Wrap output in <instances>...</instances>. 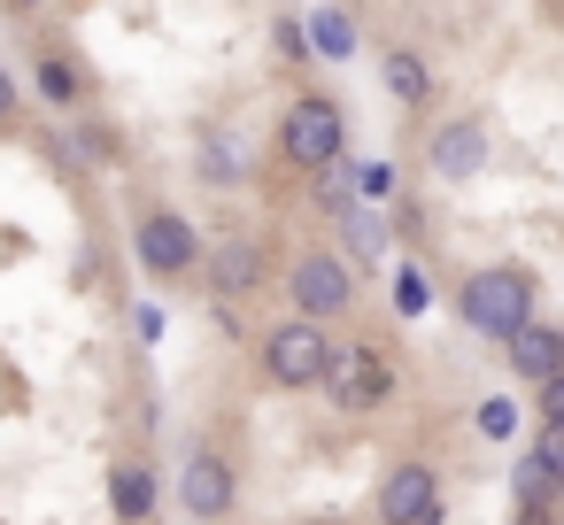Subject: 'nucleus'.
<instances>
[{
    "label": "nucleus",
    "instance_id": "f257e3e1",
    "mask_svg": "<svg viewBox=\"0 0 564 525\" xmlns=\"http://www.w3.org/2000/svg\"><path fill=\"white\" fill-rule=\"evenodd\" d=\"M456 317H464L479 340H510V332L533 325V278H525L518 263H487V271H471V278L456 286Z\"/></svg>",
    "mask_w": 564,
    "mask_h": 525
},
{
    "label": "nucleus",
    "instance_id": "f03ea898",
    "mask_svg": "<svg viewBox=\"0 0 564 525\" xmlns=\"http://www.w3.org/2000/svg\"><path fill=\"white\" fill-rule=\"evenodd\" d=\"M340 147H348V117H340V101H325V94L286 101V117H279V155H286L294 171L325 178V171L340 163Z\"/></svg>",
    "mask_w": 564,
    "mask_h": 525
},
{
    "label": "nucleus",
    "instance_id": "7ed1b4c3",
    "mask_svg": "<svg viewBox=\"0 0 564 525\" xmlns=\"http://www.w3.org/2000/svg\"><path fill=\"white\" fill-rule=\"evenodd\" d=\"M325 363H333V340H325V325H302V317H286L279 332H263V379H271V386L302 394V386H317V379H325Z\"/></svg>",
    "mask_w": 564,
    "mask_h": 525
},
{
    "label": "nucleus",
    "instance_id": "20e7f679",
    "mask_svg": "<svg viewBox=\"0 0 564 525\" xmlns=\"http://www.w3.org/2000/svg\"><path fill=\"white\" fill-rule=\"evenodd\" d=\"M371 510H379V525H441V517H448L441 471H425V463H387Z\"/></svg>",
    "mask_w": 564,
    "mask_h": 525
},
{
    "label": "nucleus",
    "instance_id": "39448f33",
    "mask_svg": "<svg viewBox=\"0 0 564 525\" xmlns=\"http://www.w3.org/2000/svg\"><path fill=\"white\" fill-rule=\"evenodd\" d=\"M286 294H294V317H302V325H325V317H340V309H348L356 278H348V263H340V255L310 248V255L286 271Z\"/></svg>",
    "mask_w": 564,
    "mask_h": 525
},
{
    "label": "nucleus",
    "instance_id": "423d86ee",
    "mask_svg": "<svg viewBox=\"0 0 564 525\" xmlns=\"http://www.w3.org/2000/svg\"><path fill=\"white\" fill-rule=\"evenodd\" d=\"M132 255H140V271H148V278H186V271L202 263V240H194V225H186V217L148 209V217H140V232H132Z\"/></svg>",
    "mask_w": 564,
    "mask_h": 525
},
{
    "label": "nucleus",
    "instance_id": "0eeeda50",
    "mask_svg": "<svg viewBox=\"0 0 564 525\" xmlns=\"http://www.w3.org/2000/svg\"><path fill=\"white\" fill-rule=\"evenodd\" d=\"M317 386L333 394V409H379L394 394V371H387L379 348H333V363H325Z\"/></svg>",
    "mask_w": 564,
    "mask_h": 525
},
{
    "label": "nucleus",
    "instance_id": "6e6552de",
    "mask_svg": "<svg viewBox=\"0 0 564 525\" xmlns=\"http://www.w3.org/2000/svg\"><path fill=\"white\" fill-rule=\"evenodd\" d=\"M232 494H240V486H232V463H225V456H209V448L186 456V479H178L186 525H217V517L232 510Z\"/></svg>",
    "mask_w": 564,
    "mask_h": 525
},
{
    "label": "nucleus",
    "instance_id": "1a4fd4ad",
    "mask_svg": "<svg viewBox=\"0 0 564 525\" xmlns=\"http://www.w3.org/2000/svg\"><path fill=\"white\" fill-rule=\"evenodd\" d=\"M263 271H271V255H263V240H256V232H225V240L209 248V286H217L225 302L256 294V286H263Z\"/></svg>",
    "mask_w": 564,
    "mask_h": 525
},
{
    "label": "nucleus",
    "instance_id": "9d476101",
    "mask_svg": "<svg viewBox=\"0 0 564 525\" xmlns=\"http://www.w3.org/2000/svg\"><path fill=\"white\" fill-rule=\"evenodd\" d=\"M425 155H433V178H456V186H464V178L487 171V124H479V117H448Z\"/></svg>",
    "mask_w": 564,
    "mask_h": 525
},
{
    "label": "nucleus",
    "instance_id": "9b49d317",
    "mask_svg": "<svg viewBox=\"0 0 564 525\" xmlns=\"http://www.w3.org/2000/svg\"><path fill=\"white\" fill-rule=\"evenodd\" d=\"M556 479H564V433H541V440L518 456V471H510L518 510H549V502H556Z\"/></svg>",
    "mask_w": 564,
    "mask_h": 525
},
{
    "label": "nucleus",
    "instance_id": "f8f14e48",
    "mask_svg": "<svg viewBox=\"0 0 564 525\" xmlns=\"http://www.w3.org/2000/svg\"><path fill=\"white\" fill-rule=\"evenodd\" d=\"M502 356H510V371L525 379V386H541V379H564V332L556 325H525V332H510L502 340Z\"/></svg>",
    "mask_w": 564,
    "mask_h": 525
},
{
    "label": "nucleus",
    "instance_id": "ddd939ff",
    "mask_svg": "<svg viewBox=\"0 0 564 525\" xmlns=\"http://www.w3.org/2000/svg\"><path fill=\"white\" fill-rule=\"evenodd\" d=\"M294 24H302L310 63H348V55H356V40H364V24H356L348 9H302Z\"/></svg>",
    "mask_w": 564,
    "mask_h": 525
},
{
    "label": "nucleus",
    "instance_id": "4468645a",
    "mask_svg": "<svg viewBox=\"0 0 564 525\" xmlns=\"http://www.w3.org/2000/svg\"><path fill=\"white\" fill-rule=\"evenodd\" d=\"M194 163H202V178H209V186H248V178H256V155H248L225 124H209V132L194 140Z\"/></svg>",
    "mask_w": 564,
    "mask_h": 525
},
{
    "label": "nucleus",
    "instance_id": "2eb2a0df",
    "mask_svg": "<svg viewBox=\"0 0 564 525\" xmlns=\"http://www.w3.org/2000/svg\"><path fill=\"white\" fill-rule=\"evenodd\" d=\"M155 494H163V486H155V471H148L140 456L109 471V510H117L124 525H148V517H155Z\"/></svg>",
    "mask_w": 564,
    "mask_h": 525
},
{
    "label": "nucleus",
    "instance_id": "dca6fc26",
    "mask_svg": "<svg viewBox=\"0 0 564 525\" xmlns=\"http://www.w3.org/2000/svg\"><path fill=\"white\" fill-rule=\"evenodd\" d=\"M379 78H387V94H394V101H410V109H417V101H433V70H425V55H417V47H387V55H379Z\"/></svg>",
    "mask_w": 564,
    "mask_h": 525
},
{
    "label": "nucleus",
    "instance_id": "f3484780",
    "mask_svg": "<svg viewBox=\"0 0 564 525\" xmlns=\"http://www.w3.org/2000/svg\"><path fill=\"white\" fill-rule=\"evenodd\" d=\"M40 94L55 101V109H78V94H86V78L63 63V55H40Z\"/></svg>",
    "mask_w": 564,
    "mask_h": 525
},
{
    "label": "nucleus",
    "instance_id": "a211bd4d",
    "mask_svg": "<svg viewBox=\"0 0 564 525\" xmlns=\"http://www.w3.org/2000/svg\"><path fill=\"white\" fill-rule=\"evenodd\" d=\"M471 425H479V440H518V433H525V417H518V402H510V394H487Z\"/></svg>",
    "mask_w": 564,
    "mask_h": 525
},
{
    "label": "nucleus",
    "instance_id": "6ab92c4d",
    "mask_svg": "<svg viewBox=\"0 0 564 525\" xmlns=\"http://www.w3.org/2000/svg\"><path fill=\"white\" fill-rule=\"evenodd\" d=\"M348 178H356V201H387V194H394V178H402V171H394V163H356V171H348Z\"/></svg>",
    "mask_w": 564,
    "mask_h": 525
},
{
    "label": "nucleus",
    "instance_id": "aec40b11",
    "mask_svg": "<svg viewBox=\"0 0 564 525\" xmlns=\"http://www.w3.org/2000/svg\"><path fill=\"white\" fill-rule=\"evenodd\" d=\"M379 240H387V232H379V217L348 209V255H356V263H379Z\"/></svg>",
    "mask_w": 564,
    "mask_h": 525
},
{
    "label": "nucleus",
    "instance_id": "412c9836",
    "mask_svg": "<svg viewBox=\"0 0 564 525\" xmlns=\"http://www.w3.org/2000/svg\"><path fill=\"white\" fill-rule=\"evenodd\" d=\"M533 417H541V433L564 425V379H541V386H533Z\"/></svg>",
    "mask_w": 564,
    "mask_h": 525
},
{
    "label": "nucleus",
    "instance_id": "4be33fe9",
    "mask_svg": "<svg viewBox=\"0 0 564 525\" xmlns=\"http://www.w3.org/2000/svg\"><path fill=\"white\" fill-rule=\"evenodd\" d=\"M271 32H279V55H286V63H310V47H302V24H294V9H286V17H279Z\"/></svg>",
    "mask_w": 564,
    "mask_h": 525
},
{
    "label": "nucleus",
    "instance_id": "5701e85b",
    "mask_svg": "<svg viewBox=\"0 0 564 525\" xmlns=\"http://www.w3.org/2000/svg\"><path fill=\"white\" fill-rule=\"evenodd\" d=\"M394 309H402V317H417V309H425V278H417V271H402V278H394Z\"/></svg>",
    "mask_w": 564,
    "mask_h": 525
},
{
    "label": "nucleus",
    "instance_id": "b1692460",
    "mask_svg": "<svg viewBox=\"0 0 564 525\" xmlns=\"http://www.w3.org/2000/svg\"><path fill=\"white\" fill-rule=\"evenodd\" d=\"M9 117H17V78L0 70V124H9Z\"/></svg>",
    "mask_w": 564,
    "mask_h": 525
},
{
    "label": "nucleus",
    "instance_id": "393cba45",
    "mask_svg": "<svg viewBox=\"0 0 564 525\" xmlns=\"http://www.w3.org/2000/svg\"><path fill=\"white\" fill-rule=\"evenodd\" d=\"M518 525H549V510H518Z\"/></svg>",
    "mask_w": 564,
    "mask_h": 525
},
{
    "label": "nucleus",
    "instance_id": "a878e982",
    "mask_svg": "<svg viewBox=\"0 0 564 525\" xmlns=\"http://www.w3.org/2000/svg\"><path fill=\"white\" fill-rule=\"evenodd\" d=\"M317 525H333V517H317Z\"/></svg>",
    "mask_w": 564,
    "mask_h": 525
}]
</instances>
